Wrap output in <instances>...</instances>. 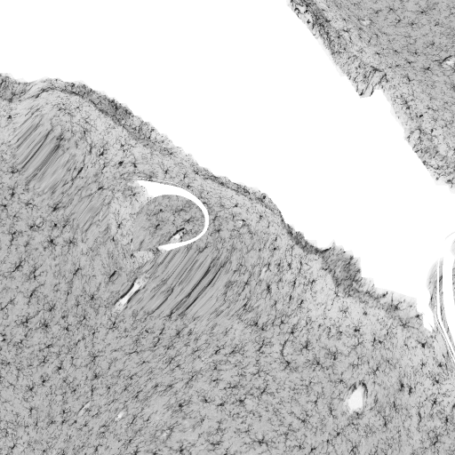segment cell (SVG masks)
<instances>
[{"label": "cell", "mask_w": 455, "mask_h": 455, "mask_svg": "<svg viewBox=\"0 0 455 455\" xmlns=\"http://www.w3.org/2000/svg\"><path fill=\"white\" fill-rule=\"evenodd\" d=\"M139 229L143 235H191L196 227L191 220H201V212L191 201L176 196H163L145 205L139 215Z\"/></svg>", "instance_id": "cell-1"}]
</instances>
